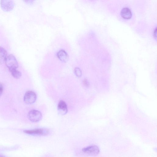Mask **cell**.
Masks as SVG:
<instances>
[{"mask_svg": "<svg viewBox=\"0 0 157 157\" xmlns=\"http://www.w3.org/2000/svg\"><path fill=\"white\" fill-rule=\"evenodd\" d=\"M57 56L62 61L66 62L68 61V56L66 51L63 49L59 50L57 53Z\"/></svg>", "mask_w": 157, "mask_h": 157, "instance_id": "ba28073f", "label": "cell"}, {"mask_svg": "<svg viewBox=\"0 0 157 157\" xmlns=\"http://www.w3.org/2000/svg\"><path fill=\"white\" fill-rule=\"evenodd\" d=\"M83 85L86 87H88L90 85V83L87 79H84L83 81Z\"/></svg>", "mask_w": 157, "mask_h": 157, "instance_id": "4fadbf2b", "label": "cell"}, {"mask_svg": "<svg viewBox=\"0 0 157 157\" xmlns=\"http://www.w3.org/2000/svg\"><path fill=\"white\" fill-rule=\"evenodd\" d=\"M0 157H4L3 156H2V155H0Z\"/></svg>", "mask_w": 157, "mask_h": 157, "instance_id": "2e32d148", "label": "cell"}, {"mask_svg": "<svg viewBox=\"0 0 157 157\" xmlns=\"http://www.w3.org/2000/svg\"><path fill=\"white\" fill-rule=\"evenodd\" d=\"M24 132L26 134L32 135L45 136L48 135L50 131L47 128H38L25 130Z\"/></svg>", "mask_w": 157, "mask_h": 157, "instance_id": "7a4b0ae2", "label": "cell"}, {"mask_svg": "<svg viewBox=\"0 0 157 157\" xmlns=\"http://www.w3.org/2000/svg\"><path fill=\"white\" fill-rule=\"evenodd\" d=\"M36 94L32 91L26 92L24 97V100L26 104H31L34 103L36 101Z\"/></svg>", "mask_w": 157, "mask_h": 157, "instance_id": "5b68a950", "label": "cell"}, {"mask_svg": "<svg viewBox=\"0 0 157 157\" xmlns=\"http://www.w3.org/2000/svg\"><path fill=\"white\" fill-rule=\"evenodd\" d=\"M28 117L30 121L33 122L40 121L42 119V114L38 110L33 109L29 111Z\"/></svg>", "mask_w": 157, "mask_h": 157, "instance_id": "3957f363", "label": "cell"}, {"mask_svg": "<svg viewBox=\"0 0 157 157\" xmlns=\"http://www.w3.org/2000/svg\"><path fill=\"white\" fill-rule=\"evenodd\" d=\"M5 62L10 71L17 69L18 67L17 61L15 57L12 54L7 56Z\"/></svg>", "mask_w": 157, "mask_h": 157, "instance_id": "6da1fadb", "label": "cell"}, {"mask_svg": "<svg viewBox=\"0 0 157 157\" xmlns=\"http://www.w3.org/2000/svg\"><path fill=\"white\" fill-rule=\"evenodd\" d=\"M121 16L125 19L130 18L132 16V13L130 9L128 7L123 8L121 11Z\"/></svg>", "mask_w": 157, "mask_h": 157, "instance_id": "9c48e42d", "label": "cell"}, {"mask_svg": "<svg viewBox=\"0 0 157 157\" xmlns=\"http://www.w3.org/2000/svg\"><path fill=\"white\" fill-rule=\"evenodd\" d=\"M74 72L75 75L78 77H80L82 75V72L81 69L78 67H75L74 69Z\"/></svg>", "mask_w": 157, "mask_h": 157, "instance_id": "7c38bea8", "label": "cell"}, {"mask_svg": "<svg viewBox=\"0 0 157 157\" xmlns=\"http://www.w3.org/2000/svg\"><path fill=\"white\" fill-rule=\"evenodd\" d=\"M13 76L16 79L19 78L21 76V72L17 69L10 71Z\"/></svg>", "mask_w": 157, "mask_h": 157, "instance_id": "8fae6325", "label": "cell"}, {"mask_svg": "<svg viewBox=\"0 0 157 157\" xmlns=\"http://www.w3.org/2000/svg\"><path fill=\"white\" fill-rule=\"evenodd\" d=\"M82 151L84 153L93 156L98 155L99 153V147L96 145H92L83 148Z\"/></svg>", "mask_w": 157, "mask_h": 157, "instance_id": "277c9868", "label": "cell"}, {"mask_svg": "<svg viewBox=\"0 0 157 157\" xmlns=\"http://www.w3.org/2000/svg\"><path fill=\"white\" fill-rule=\"evenodd\" d=\"M6 50L3 47L0 46V64H2L5 62L7 57Z\"/></svg>", "mask_w": 157, "mask_h": 157, "instance_id": "30bf717a", "label": "cell"}, {"mask_svg": "<svg viewBox=\"0 0 157 157\" xmlns=\"http://www.w3.org/2000/svg\"><path fill=\"white\" fill-rule=\"evenodd\" d=\"M154 36L156 39V27L154 29L153 32Z\"/></svg>", "mask_w": 157, "mask_h": 157, "instance_id": "9a60e30c", "label": "cell"}, {"mask_svg": "<svg viewBox=\"0 0 157 157\" xmlns=\"http://www.w3.org/2000/svg\"><path fill=\"white\" fill-rule=\"evenodd\" d=\"M1 6L2 9L6 11L11 10L14 6V2L12 0H5L1 1Z\"/></svg>", "mask_w": 157, "mask_h": 157, "instance_id": "8992f818", "label": "cell"}, {"mask_svg": "<svg viewBox=\"0 0 157 157\" xmlns=\"http://www.w3.org/2000/svg\"><path fill=\"white\" fill-rule=\"evenodd\" d=\"M57 107L58 113L60 115H63L67 113V106L64 101L60 100L59 102Z\"/></svg>", "mask_w": 157, "mask_h": 157, "instance_id": "52a82bcc", "label": "cell"}, {"mask_svg": "<svg viewBox=\"0 0 157 157\" xmlns=\"http://www.w3.org/2000/svg\"><path fill=\"white\" fill-rule=\"evenodd\" d=\"M3 91V86L2 84L0 83V96L2 95Z\"/></svg>", "mask_w": 157, "mask_h": 157, "instance_id": "5bb4252c", "label": "cell"}]
</instances>
